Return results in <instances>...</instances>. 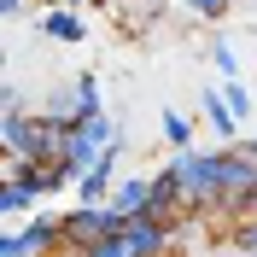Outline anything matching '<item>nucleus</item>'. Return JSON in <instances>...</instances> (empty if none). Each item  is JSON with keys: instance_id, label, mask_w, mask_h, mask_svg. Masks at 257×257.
Segmentation results:
<instances>
[{"instance_id": "1", "label": "nucleus", "mask_w": 257, "mask_h": 257, "mask_svg": "<svg viewBox=\"0 0 257 257\" xmlns=\"http://www.w3.org/2000/svg\"><path fill=\"white\" fill-rule=\"evenodd\" d=\"M47 30H53V35H82V24H76V18H64V12H59V18H47Z\"/></svg>"}]
</instances>
